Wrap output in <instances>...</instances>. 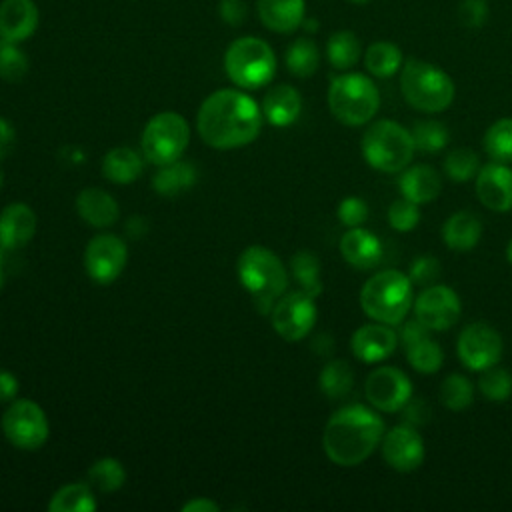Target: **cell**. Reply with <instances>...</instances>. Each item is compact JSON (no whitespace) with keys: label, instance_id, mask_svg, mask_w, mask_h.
I'll list each match as a JSON object with an SVG mask.
<instances>
[{"label":"cell","instance_id":"7","mask_svg":"<svg viewBox=\"0 0 512 512\" xmlns=\"http://www.w3.org/2000/svg\"><path fill=\"white\" fill-rule=\"evenodd\" d=\"M360 148L368 166L388 174L402 172L416 152L410 130L394 120H378L368 126Z\"/></svg>","mask_w":512,"mask_h":512},{"label":"cell","instance_id":"48","mask_svg":"<svg viewBox=\"0 0 512 512\" xmlns=\"http://www.w3.org/2000/svg\"><path fill=\"white\" fill-rule=\"evenodd\" d=\"M404 408H406V422H408V424H422V422H426V418L430 416L424 398H418V400H412V398H410Z\"/></svg>","mask_w":512,"mask_h":512},{"label":"cell","instance_id":"52","mask_svg":"<svg viewBox=\"0 0 512 512\" xmlns=\"http://www.w3.org/2000/svg\"><path fill=\"white\" fill-rule=\"evenodd\" d=\"M4 252H6V248L0 246V288L4 284Z\"/></svg>","mask_w":512,"mask_h":512},{"label":"cell","instance_id":"3","mask_svg":"<svg viewBox=\"0 0 512 512\" xmlns=\"http://www.w3.org/2000/svg\"><path fill=\"white\" fill-rule=\"evenodd\" d=\"M412 286V280L400 270L388 268L376 272L360 290V306L374 322L398 326L414 306Z\"/></svg>","mask_w":512,"mask_h":512},{"label":"cell","instance_id":"2","mask_svg":"<svg viewBox=\"0 0 512 512\" xmlns=\"http://www.w3.org/2000/svg\"><path fill=\"white\" fill-rule=\"evenodd\" d=\"M384 420L364 404H348L336 410L324 426L322 448L336 466L362 464L382 442Z\"/></svg>","mask_w":512,"mask_h":512},{"label":"cell","instance_id":"35","mask_svg":"<svg viewBox=\"0 0 512 512\" xmlns=\"http://www.w3.org/2000/svg\"><path fill=\"white\" fill-rule=\"evenodd\" d=\"M290 270L302 290L310 296H318L322 292V280H320V262L314 252L300 250L290 260Z\"/></svg>","mask_w":512,"mask_h":512},{"label":"cell","instance_id":"16","mask_svg":"<svg viewBox=\"0 0 512 512\" xmlns=\"http://www.w3.org/2000/svg\"><path fill=\"white\" fill-rule=\"evenodd\" d=\"M384 462L396 472H412L424 462V440L412 424L390 428L380 442Z\"/></svg>","mask_w":512,"mask_h":512},{"label":"cell","instance_id":"44","mask_svg":"<svg viewBox=\"0 0 512 512\" xmlns=\"http://www.w3.org/2000/svg\"><path fill=\"white\" fill-rule=\"evenodd\" d=\"M440 274H442L440 260L430 254H422L420 258L412 260L408 270V278L412 280V284H418V286L434 284L440 278Z\"/></svg>","mask_w":512,"mask_h":512},{"label":"cell","instance_id":"19","mask_svg":"<svg viewBox=\"0 0 512 512\" xmlns=\"http://www.w3.org/2000/svg\"><path fill=\"white\" fill-rule=\"evenodd\" d=\"M340 254L350 266L370 270L382 260V242L374 232L362 226L348 228V232H344L340 238Z\"/></svg>","mask_w":512,"mask_h":512},{"label":"cell","instance_id":"15","mask_svg":"<svg viewBox=\"0 0 512 512\" xmlns=\"http://www.w3.org/2000/svg\"><path fill=\"white\" fill-rule=\"evenodd\" d=\"M126 258L128 248L124 240L114 234H98L84 250V268L94 282L110 284L122 274Z\"/></svg>","mask_w":512,"mask_h":512},{"label":"cell","instance_id":"39","mask_svg":"<svg viewBox=\"0 0 512 512\" xmlns=\"http://www.w3.org/2000/svg\"><path fill=\"white\" fill-rule=\"evenodd\" d=\"M410 134H412L416 150L426 152V154L440 152L450 140L448 128L438 120H418L412 126Z\"/></svg>","mask_w":512,"mask_h":512},{"label":"cell","instance_id":"34","mask_svg":"<svg viewBox=\"0 0 512 512\" xmlns=\"http://www.w3.org/2000/svg\"><path fill=\"white\" fill-rule=\"evenodd\" d=\"M484 150L492 162H512V118H500L488 126Z\"/></svg>","mask_w":512,"mask_h":512},{"label":"cell","instance_id":"38","mask_svg":"<svg viewBox=\"0 0 512 512\" xmlns=\"http://www.w3.org/2000/svg\"><path fill=\"white\" fill-rule=\"evenodd\" d=\"M440 402L452 410V412H460L464 408H468L474 400V386L472 382L462 376V374H450L442 380L440 384Z\"/></svg>","mask_w":512,"mask_h":512},{"label":"cell","instance_id":"29","mask_svg":"<svg viewBox=\"0 0 512 512\" xmlns=\"http://www.w3.org/2000/svg\"><path fill=\"white\" fill-rule=\"evenodd\" d=\"M364 66L376 78H390L402 66V50L388 40L372 42L364 54Z\"/></svg>","mask_w":512,"mask_h":512},{"label":"cell","instance_id":"13","mask_svg":"<svg viewBox=\"0 0 512 512\" xmlns=\"http://www.w3.org/2000/svg\"><path fill=\"white\" fill-rule=\"evenodd\" d=\"M364 394L374 410L398 412L412 398V382L400 368L380 366L366 376Z\"/></svg>","mask_w":512,"mask_h":512},{"label":"cell","instance_id":"11","mask_svg":"<svg viewBox=\"0 0 512 512\" xmlns=\"http://www.w3.org/2000/svg\"><path fill=\"white\" fill-rule=\"evenodd\" d=\"M270 316L272 328L280 338H284L286 342H298L314 328L318 310L314 304V296L306 294L304 290H296L282 294L272 306Z\"/></svg>","mask_w":512,"mask_h":512},{"label":"cell","instance_id":"40","mask_svg":"<svg viewBox=\"0 0 512 512\" xmlns=\"http://www.w3.org/2000/svg\"><path fill=\"white\" fill-rule=\"evenodd\" d=\"M480 158L472 148H454L444 158V174L454 182H468L476 178Z\"/></svg>","mask_w":512,"mask_h":512},{"label":"cell","instance_id":"24","mask_svg":"<svg viewBox=\"0 0 512 512\" xmlns=\"http://www.w3.org/2000/svg\"><path fill=\"white\" fill-rule=\"evenodd\" d=\"M262 24L280 34L294 32L304 22V0H256Z\"/></svg>","mask_w":512,"mask_h":512},{"label":"cell","instance_id":"26","mask_svg":"<svg viewBox=\"0 0 512 512\" xmlns=\"http://www.w3.org/2000/svg\"><path fill=\"white\" fill-rule=\"evenodd\" d=\"M482 236V220L470 210L454 212L442 226V240L450 250H472Z\"/></svg>","mask_w":512,"mask_h":512},{"label":"cell","instance_id":"10","mask_svg":"<svg viewBox=\"0 0 512 512\" xmlns=\"http://www.w3.org/2000/svg\"><path fill=\"white\" fill-rule=\"evenodd\" d=\"M2 432L6 440L20 450H38L48 440L46 412L28 398H14L2 414Z\"/></svg>","mask_w":512,"mask_h":512},{"label":"cell","instance_id":"33","mask_svg":"<svg viewBox=\"0 0 512 512\" xmlns=\"http://www.w3.org/2000/svg\"><path fill=\"white\" fill-rule=\"evenodd\" d=\"M286 68L298 78H308L318 70L320 54L312 40L298 38L286 50Z\"/></svg>","mask_w":512,"mask_h":512},{"label":"cell","instance_id":"46","mask_svg":"<svg viewBox=\"0 0 512 512\" xmlns=\"http://www.w3.org/2000/svg\"><path fill=\"white\" fill-rule=\"evenodd\" d=\"M458 18L466 28H480L488 20L486 0H462L458 6Z\"/></svg>","mask_w":512,"mask_h":512},{"label":"cell","instance_id":"21","mask_svg":"<svg viewBox=\"0 0 512 512\" xmlns=\"http://www.w3.org/2000/svg\"><path fill=\"white\" fill-rule=\"evenodd\" d=\"M36 232V214L28 204H8L0 214V246L16 250L26 246Z\"/></svg>","mask_w":512,"mask_h":512},{"label":"cell","instance_id":"32","mask_svg":"<svg viewBox=\"0 0 512 512\" xmlns=\"http://www.w3.org/2000/svg\"><path fill=\"white\" fill-rule=\"evenodd\" d=\"M326 56L336 70L352 68L360 58V40L350 30L334 32L326 44Z\"/></svg>","mask_w":512,"mask_h":512},{"label":"cell","instance_id":"4","mask_svg":"<svg viewBox=\"0 0 512 512\" xmlns=\"http://www.w3.org/2000/svg\"><path fill=\"white\" fill-rule=\"evenodd\" d=\"M238 278L262 314L272 310L288 286L282 260L264 246H248L242 250L238 256Z\"/></svg>","mask_w":512,"mask_h":512},{"label":"cell","instance_id":"20","mask_svg":"<svg viewBox=\"0 0 512 512\" xmlns=\"http://www.w3.org/2000/svg\"><path fill=\"white\" fill-rule=\"evenodd\" d=\"M38 28V6L32 0H2L0 38L22 42Z\"/></svg>","mask_w":512,"mask_h":512},{"label":"cell","instance_id":"45","mask_svg":"<svg viewBox=\"0 0 512 512\" xmlns=\"http://www.w3.org/2000/svg\"><path fill=\"white\" fill-rule=\"evenodd\" d=\"M338 220L348 228L362 226L368 220V204L358 196H346L338 204Z\"/></svg>","mask_w":512,"mask_h":512},{"label":"cell","instance_id":"12","mask_svg":"<svg viewBox=\"0 0 512 512\" xmlns=\"http://www.w3.org/2000/svg\"><path fill=\"white\" fill-rule=\"evenodd\" d=\"M502 348L500 332L486 322H472L464 326L456 342L460 362L474 372L496 366L502 358Z\"/></svg>","mask_w":512,"mask_h":512},{"label":"cell","instance_id":"1","mask_svg":"<svg viewBox=\"0 0 512 512\" xmlns=\"http://www.w3.org/2000/svg\"><path fill=\"white\" fill-rule=\"evenodd\" d=\"M262 120V108L248 94L222 88L206 96L200 104L196 128L210 148L232 150L256 140Z\"/></svg>","mask_w":512,"mask_h":512},{"label":"cell","instance_id":"18","mask_svg":"<svg viewBox=\"0 0 512 512\" xmlns=\"http://www.w3.org/2000/svg\"><path fill=\"white\" fill-rule=\"evenodd\" d=\"M398 346V334L392 326L382 322H370L360 326L350 338L352 354L366 364L382 362L384 358L392 356Z\"/></svg>","mask_w":512,"mask_h":512},{"label":"cell","instance_id":"37","mask_svg":"<svg viewBox=\"0 0 512 512\" xmlns=\"http://www.w3.org/2000/svg\"><path fill=\"white\" fill-rule=\"evenodd\" d=\"M194 170L190 164L170 162L160 166V172L154 176V188L162 196H174L182 188H188L194 182Z\"/></svg>","mask_w":512,"mask_h":512},{"label":"cell","instance_id":"36","mask_svg":"<svg viewBox=\"0 0 512 512\" xmlns=\"http://www.w3.org/2000/svg\"><path fill=\"white\" fill-rule=\"evenodd\" d=\"M126 480L124 466L116 458H100L88 468V484L98 492H114Z\"/></svg>","mask_w":512,"mask_h":512},{"label":"cell","instance_id":"8","mask_svg":"<svg viewBox=\"0 0 512 512\" xmlns=\"http://www.w3.org/2000/svg\"><path fill=\"white\" fill-rule=\"evenodd\" d=\"M224 70L236 86L256 90L274 78L276 56L262 38L242 36L228 46L224 54Z\"/></svg>","mask_w":512,"mask_h":512},{"label":"cell","instance_id":"5","mask_svg":"<svg viewBox=\"0 0 512 512\" xmlns=\"http://www.w3.org/2000/svg\"><path fill=\"white\" fill-rule=\"evenodd\" d=\"M400 90L404 100L424 114L446 110L456 92L452 78L442 68L418 58H408L402 64Z\"/></svg>","mask_w":512,"mask_h":512},{"label":"cell","instance_id":"23","mask_svg":"<svg viewBox=\"0 0 512 512\" xmlns=\"http://www.w3.org/2000/svg\"><path fill=\"white\" fill-rule=\"evenodd\" d=\"M262 114L264 118L278 128L290 126L296 122L302 110V98L296 88L290 84H278L270 88L262 100Z\"/></svg>","mask_w":512,"mask_h":512},{"label":"cell","instance_id":"53","mask_svg":"<svg viewBox=\"0 0 512 512\" xmlns=\"http://www.w3.org/2000/svg\"><path fill=\"white\" fill-rule=\"evenodd\" d=\"M506 260L512 264V240H510L508 246H506Z\"/></svg>","mask_w":512,"mask_h":512},{"label":"cell","instance_id":"25","mask_svg":"<svg viewBox=\"0 0 512 512\" xmlns=\"http://www.w3.org/2000/svg\"><path fill=\"white\" fill-rule=\"evenodd\" d=\"M76 210L84 222L96 228L112 226L118 216V202L102 188H84L76 198Z\"/></svg>","mask_w":512,"mask_h":512},{"label":"cell","instance_id":"6","mask_svg":"<svg viewBox=\"0 0 512 512\" xmlns=\"http://www.w3.org/2000/svg\"><path fill=\"white\" fill-rule=\"evenodd\" d=\"M328 108L344 126H364L380 108V92L364 74H340L330 82Z\"/></svg>","mask_w":512,"mask_h":512},{"label":"cell","instance_id":"49","mask_svg":"<svg viewBox=\"0 0 512 512\" xmlns=\"http://www.w3.org/2000/svg\"><path fill=\"white\" fill-rule=\"evenodd\" d=\"M14 142H16V132L12 124L0 116V160H4L12 152Z\"/></svg>","mask_w":512,"mask_h":512},{"label":"cell","instance_id":"41","mask_svg":"<svg viewBox=\"0 0 512 512\" xmlns=\"http://www.w3.org/2000/svg\"><path fill=\"white\" fill-rule=\"evenodd\" d=\"M478 388H480V392L486 400L504 402L512 394V376L504 368L490 366V368L482 370L480 380H478Z\"/></svg>","mask_w":512,"mask_h":512},{"label":"cell","instance_id":"22","mask_svg":"<svg viewBox=\"0 0 512 512\" xmlns=\"http://www.w3.org/2000/svg\"><path fill=\"white\" fill-rule=\"evenodd\" d=\"M398 188L402 196L412 200L414 204H426L438 198L442 190V178L436 168L428 164H416L402 170L398 178Z\"/></svg>","mask_w":512,"mask_h":512},{"label":"cell","instance_id":"47","mask_svg":"<svg viewBox=\"0 0 512 512\" xmlns=\"http://www.w3.org/2000/svg\"><path fill=\"white\" fill-rule=\"evenodd\" d=\"M220 16L224 22L238 26L246 18L244 0H220Z\"/></svg>","mask_w":512,"mask_h":512},{"label":"cell","instance_id":"27","mask_svg":"<svg viewBox=\"0 0 512 512\" xmlns=\"http://www.w3.org/2000/svg\"><path fill=\"white\" fill-rule=\"evenodd\" d=\"M102 172L114 184H130L144 172V160L130 146H116L104 156Z\"/></svg>","mask_w":512,"mask_h":512},{"label":"cell","instance_id":"51","mask_svg":"<svg viewBox=\"0 0 512 512\" xmlns=\"http://www.w3.org/2000/svg\"><path fill=\"white\" fill-rule=\"evenodd\" d=\"M220 506L208 498H194L182 504V512H218Z\"/></svg>","mask_w":512,"mask_h":512},{"label":"cell","instance_id":"54","mask_svg":"<svg viewBox=\"0 0 512 512\" xmlns=\"http://www.w3.org/2000/svg\"><path fill=\"white\" fill-rule=\"evenodd\" d=\"M350 2H356V4H364V2H368V0H350Z\"/></svg>","mask_w":512,"mask_h":512},{"label":"cell","instance_id":"28","mask_svg":"<svg viewBox=\"0 0 512 512\" xmlns=\"http://www.w3.org/2000/svg\"><path fill=\"white\" fill-rule=\"evenodd\" d=\"M96 506L98 504L90 484H82V482H74L58 488L48 502L50 512H92L96 510Z\"/></svg>","mask_w":512,"mask_h":512},{"label":"cell","instance_id":"14","mask_svg":"<svg viewBox=\"0 0 512 512\" xmlns=\"http://www.w3.org/2000/svg\"><path fill=\"white\" fill-rule=\"evenodd\" d=\"M462 314L460 296L444 284H430L414 300V316L430 330L444 332L452 328Z\"/></svg>","mask_w":512,"mask_h":512},{"label":"cell","instance_id":"55","mask_svg":"<svg viewBox=\"0 0 512 512\" xmlns=\"http://www.w3.org/2000/svg\"><path fill=\"white\" fill-rule=\"evenodd\" d=\"M0 186H2V172H0Z\"/></svg>","mask_w":512,"mask_h":512},{"label":"cell","instance_id":"50","mask_svg":"<svg viewBox=\"0 0 512 512\" xmlns=\"http://www.w3.org/2000/svg\"><path fill=\"white\" fill-rule=\"evenodd\" d=\"M18 394V380L12 372L0 370V402H12Z\"/></svg>","mask_w":512,"mask_h":512},{"label":"cell","instance_id":"17","mask_svg":"<svg viewBox=\"0 0 512 512\" xmlns=\"http://www.w3.org/2000/svg\"><path fill=\"white\" fill-rule=\"evenodd\" d=\"M476 196L488 210H512V168L502 162L480 166L476 174Z\"/></svg>","mask_w":512,"mask_h":512},{"label":"cell","instance_id":"42","mask_svg":"<svg viewBox=\"0 0 512 512\" xmlns=\"http://www.w3.org/2000/svg\"><path fill=\"white\" fill-rule=\"evenodd\" d=\"M28 72V58L18 48V42L0 38V78L6 82H20Z\"/></svg>","mask_w":512,"mask_h":512},{"label":"cell","instance_id":"43","mask_svg":"<svg viewBox=\"0 0 512 512\" xmlns=\"http://www.w3.org/2000/svg\"><path fill=\"white\" fill-rule=\"evenodd\" d=\"M420 222V210L418 204H414L408 198H398L388 208V224L398 232H410Z\"/></svg>","mask_w":512,"mask_h":512},{"label":"cell","instance_id":"30","mask_svg":"<svg viewBox=\"0 0 512 512\" xmlns=\"http://www.w3.org/2000/svg\"><path fill=\"white\" fill-rule=\"evenodd\" d=\"M320 390L330 400L346 398L354 386V372L346 360H330L318 378Z\"/></svg>","mask_w":512,"mask_h":512},{"label":"cell","instance_id":"9","mask_svg":"<svg viewBox=\"0 0 512 512\" xmlns=\"http://www.w3.org/2000/svg\"><path fill=\"white\" fill-rule=\"evenodd\" d=\"M190 140V128L178 112H160L152 116L142 132V154L148 162L164 166L176 162Z\"/></svg>","mask_w":512,"mask_h":512},{"label":"cell","instance_id":"31","mask_svg":"<svg viewBox=\"0 0 512 512\" xmlns=\"http://www.w3.org/2000/svg\"><path fill=\"white\" fill-rule=\"evenodd\" d=\"M404 348H406V360L416 372L434 374L442 368L444 352H442L440 344L430 338V334L418 338L416 342H412Z\"/></svg>","mask_w":512,"mask_h":512}]
</instances>
